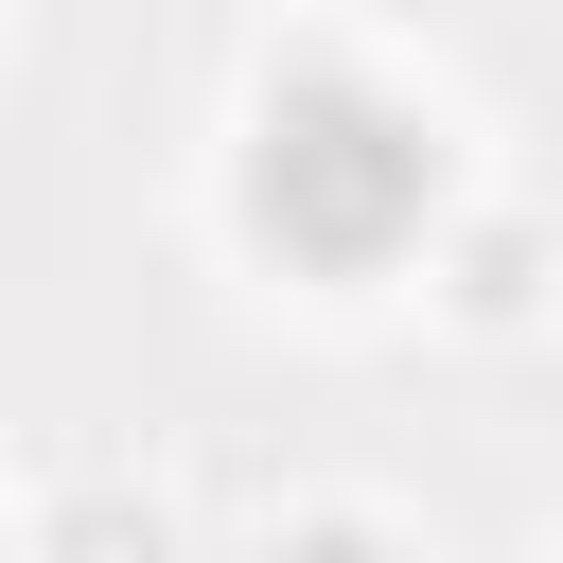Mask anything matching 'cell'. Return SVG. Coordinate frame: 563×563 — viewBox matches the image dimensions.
Returning <instances> with one entry per match:
<instances>
[{"label":"cell","instance_id":"6da1fadb","mask_svg":"<svg viewBox=\"0 0 563 563\" xmlns=\"http://www.w3.org/2000/svg\"><path fill=\"white\" fill-rule=\"evenodd\" d=\"M246 211H264V246H282V264L369 282V264L440 211V123H422V106H387L369 70H282V88H264V123H246Z\"/></svg>","mask_w":563,"mask_h":563},{"label":"cell","instance_id":"7a4b0ae2","mask_svg":"<svg viewBox=\"0 0 563 563\" xmlns=\"http://www.w3.org/2000/svg\"><path fill=\"white\" fill-rule=\"evenodd\" d=\"M545 299V229H475L457 246V317H528Z\"/></svg>","mask_w":563,"mask_h":563},{"label":"cell","instance_id":"3957f363","mask_svg":"<svg viewBox=\"0 0 563 563\" xmlns=\"http://www.w3.org/2000/svg\"><path fill=\"white\" fill-rule=\"evenodd\" d=\"M264 563H405V545H387V528H369V510H299V528H282V545H264Z\"/></svg>","mask_w":563,"mask_h":563},{"label":"cell","instance_id":"277c9868","mask_svg":"<svg viewBox=\"0 0 563 563\" xmlns=\"http://www.w3.org/2000/svg\"><path fill=\"white\" fill-rule=\"evenodd\" d=\"M53 563H158V510L123 528V510H53Z\"/></svg>","mask_w":563,"mask_h":563}]
</instances>
